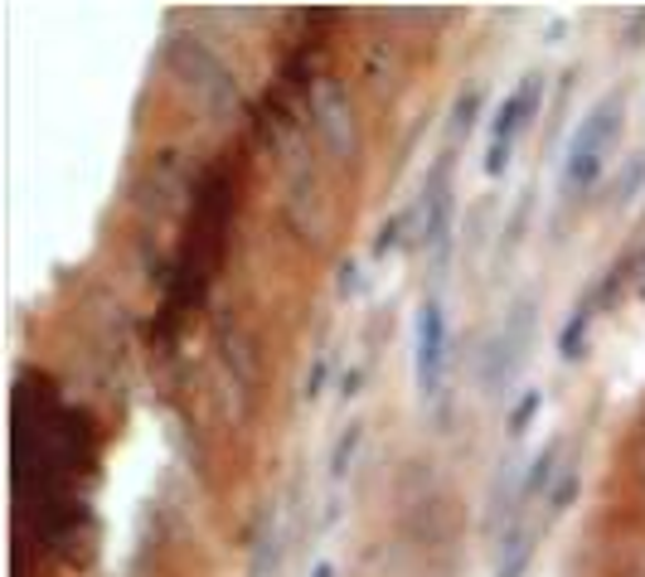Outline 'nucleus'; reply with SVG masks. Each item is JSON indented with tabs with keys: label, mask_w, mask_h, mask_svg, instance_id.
Masks as SVG:
<instances>
[{
	"label": "nucleus",
	"mask_w": 645,
	"mask_h": 577,
	"mask_svg": "<svg viewBox=\"0 0 645 577\" xmlns=\"http://www.w3.org/2000/svg\"><path fill=\"white\" fill-rule=\"evenodd\" d=\"M165 73L209 121H228L243 107L238 73L228 68L224 54H218L214 44H204L200 34H175V40L165 44Z\"/></svg>",
	"instance_id": "2"
},
{
	"label": "nucleus",
	"mask_w": 645,
	"mask_h": 577,
	"mask_svg": "<svg viewBox=\"0 0 645 577\" xmlns=\"http://www.w3.org/2000/svg\"><path fill=\"white\" fill-rule=\"evenodd\" d=\"M529 558H534V534H509L505 548H501V568H495V577H525Z\"/></svg>",
	"instance_id": "11"
},
{
	"label": "nucleus",
	"mask_w": 645,
	"mask_h": 577,
	"mask_svg": "<svg viewBox=\"0 0 645 577\" xmlns=\"http://www.w3.org/2000/svg\"><path fill=\"white\" fill-rule=\"evenodd\" d=\"M641 180H645V151H636V156H626L622 161V170H616V180H612V200L631 204V194L641 190Z\"/></svg>",
	"instance_id": "13"
},
{
	"label": "nucleus",
	"mask_w": 645,
	"mask_h": 577,
	"mask_svg": "<svg viewBox=\"0 0 645 577\" xmlns=\"http://www.w3.org/2000/svg\"><path fill=\"white\" fill-rule=\"evenodd\" d=\"M558 457H563V441H544V451L529 461V471H525V481H519V500H549V490L558 485Z\"/></svg>",
	"instance_id": "8"
},
{
	"label": "nucleus",
	"mask_w": 645,
	"mask_h": 577,
	"mask_svg": "<svg viewBox=\"0 0 645 577\" xmlns=\"http://www.w3.org/2000/svg\"><path fill=\"white\" fill-rule=\"evenodd\" d=\"M636 297H641V301H645V277H641V287H636Z\"/></svg>",
	"instance_id": "23"
},
{
	"label": "nucleus",
	"mask_w": 645,
	"mask_h": 577,
	"mask_svg": "<svg viewBox=\"0 0 645 577\" xmlns=\"http://www.w3.org/2000/svg\"><path fill=\"white\" fill-rule=\"evenodd\" d=\"M311 117H315V131H321L325 151H331L340 165H359V156H364V131H359L355 103H350V93L340 88L335 78H321V83L311 88Z\"/></svg>",
	"instance_id": "5"
},
{
	"label": "nucleus",
	"mask_w": 645,
	"mask_h": 577,
	"mask_svg": "<svg viewBox=\"0 0 645 577\" xmlns=\"http://www.w3.org/2000/svg\"><path fill=\"white\" fill-rule=\"evenodd\" d=\"M578 490H582V476H578V471H563V476H558V485L549 490V500H544V514H549V524H553V520H563L568 500H573Z\"/></svg>",
	"instance_id": "15"
},
{
	"label": "nucleus",
	"mask_w": 645,
	"mask_h": 577,
	"mask_svg": "<svg viewBox=\"0 0 645 577\" xmlns=\"http://www.w3.org/2000/svg\"><path fill=\"white\" fill-rule=\"evenodd\" d=\"M412 224H418L422 253H432V263L442 267L452 257V224H456V190H452V151H442L432 170L422 175V194L412 204Z\"/></svg>",
	"instance_id": "3"
},
{
	"label": "nucleus",
	"mask_w": 645,
	"mask_h": 577,
	"mask_svg": "<svg viewBox=\"0 0 645 577\" xmlns=\"http://www.w3.org/2000/svg\"><path fill=\"white\" fill-rule=\"evenodd\" d=\"M452 370V354H447V311L442 301L428 297L418 306V321H412V374H418V393L437 398Z\"/></svg>",
	"instance_id": "6"
},
{
	"label": "nucleus",
	"mask_w": 645,
	"mask_h": 577,
	"mask_svg": "<svg viewBox=\"0 0 645 577\" xmlns=\"http://www.w3.org/2000/svg\"><path fill=\"white\" fill-rule=\"evenodd\" d=\"M481 103H485V88H481V83H466V93H456V103H452V137L466 141V131L476 127Z\"/></svg>",
	"instance_id": "12"
},
{
	"label": "nucleus",
	"mask_w": 645,
	"mask_h": 577,
	"mask_svg": "<svg viewBox=\"0 0 645 577\" xmlns=\"http://www.w3.org/2000/svg\"><path fill=\"white\" fill-rule=\"evenodd\" d=\"M311 577H335V563H331V558H325V563H315Z\"/></svg>",
	"instance_id": "22"
},
{
	"label": "nucleus",
	"mask_w": 645,
	"mask_h": 577,
	"mask_svg": "<svg viewBox=\"0 0 645 577\" xmlns=\"http://www.w3.org/2000/svg\"><path fill=\"white\" fill-rule=\"evenodd\" d=\"M412 224V209H404V214H394L388 224H379V233H374V257H388L404 248V233Z\"/></svg>",
	"instance_id": "14"
},
{
	"label": "nucleus",
	"mask_w": 645,
	"mask_h": 577,
	"mask_svg": "<svg viewBox=\"0 0 645 577\" xmlns=\"http://www.w3.org/2000/svg\"><path fill=\"white\" fill-rule=\"evenodd\" d=\"M636 481H641V490H645V441L636 447Z\"/></svg>",
	"instance_id": "21"
},
{
	"label": "nucleus",
	"mask_w": 645,
	"mask_h": 577,
	"mask_svg": "<svg viewBox=\"0 0 645 577\" xmlns=\"http://www.w3.org/2000/svg\"><path fill=\"white\" fill-rule=\"evenodd\" d=\"M321 378H325V354L315 360V370H311V378H307V398H315V388H321Z\"/></svg>",
	"instance_id": "19"
},
{
	"label": "nucleus",
	"mask_w": 645,
	"mask_h": 577,
	"mask_svg": "<svg viewBox=\"0 0 645 577\" xmlns=\"http://www.w3.org/2000/svg\"><path fill=\"white\" fill-rule=\"evenodd\" d=\"M544 107V73H525V78L515 83L501 107H495L491 117V146H485V175H501L509 165V156H515V141L529 131V121L539 117Z\"/></svg>",
	"instance_id": "4"
},
{
	"label": "nucleus",
	"mask_w": 645,
	"mask_h": 577,
	"mask_svg": "<svg viewBox=\"0 0 645 577\" xmlns=\"http://www.w3.org/2000/svg\"><path fill=\"white\" fill-rule=\"evenodd\" d=\"M224 370L238 378L243 393L258 384V354H252L248 340H224Z\"/></svg>",
	"instance_id": "9"
},
{
	"label": "nucleus",
	"mask_w": 645,
	"mask_h": 577,
	"mask_svg": "<svg viewBox=\"0 0 645 577\" xmlns=\"http://www.w3.org/2000/svg\"><path fill=\"white\" fill-rule=\"evenodd\" d=\"M359 447H364V423H350V427H345V437H340V441H335V451H331V481H345V476L355 471Z\"/></svg>",
	"instance_id": "10"
},
{
	"label": "nucleus",
	"mask_w": 645,
	"mask_h": 577,
	"mask_svg": "<svg viewBox=\"0 0 645 577\" xmlns=\"http://www.w3.org/2000/svg\"><path fill=\"white\" fill-rule=\"evenodd\" d=\"M626 127V93H602L598 103L582 113V121L568 137L563 165H558V194L563 200H588L592 190L606 180V165H612V151L622 141Z\"/></svg>",
	"instance_id": "1"
},
{
	"label": "nucleus",
	"mask_w": 645,
	"mask_h": 577,
	"mask_svg": "<svg viewBox=\"0 0 645 577\" xmlns=\"http://www.w3.org/2000/svg\"><path fill=\"white\" fill-rule=\"evenodd\" d=\"M529 345H534V297L525 291V297L509 306L505 321H501V335H495L491 360H485V388H491V393H505L509 378L525 370Z\"/></svg>",
	"instance_id": "7"
},
{
	"label": "nucleus",
	"mask_w": 645,
	"mask_h": 577,
	"mask_svg": "<svg viewBox=\"0 0 645 577\" xmlns=\"http://www.w3.org/2000/svg\"><path fill=\"white\" fill-rule=\"evenodd\" d=\"M355 277H359V273H355V263H350V267H340V291H345V297H355V287H359Z\"/></svg>",
	"instance_id": "18"
},
{
	"label": "nucleus",
	"mask_w": 645,
	"mask_h": 577,
	"mask_svg": "<svg viewBox=\"0 0 645 577\" xmlns=\"http://www.w3.org/2000/svg\"><path fill=\"white\" fill-rule=\"evenodd\" d=\"M616 577H645V558H626V563H622V573H616Z\"/></svg>",
	"instance_id": "20"
},
{
	"label": "nucleus",
	"mask_w": 645,
	"mask_h": 577,
	"mask_svg": "<svg viewBox=\"0 0 645 577\" xmlns=\"http://www.w3.org/2000/svg\"><path fill=\"white\" fill-rule=\"evenodd\" d=\"M359 384H364V370L355 364V370H350L345 378H340V398H359Z\"/></svg>",
	"instance_id": "17"
},
{
	"label": "nucleus",
	"mask_w": 645,
	"mask_h": 577,
	"mask_svg": "<svg viewBox=\"0 0 645 577\" xmlns=\"http://www.w3.org/2000/svg\"><path fill=\"white\" fill-rule=\"evenodd\" d=\"M539 408H544V393H539V388H525V398H519L515 408H509V423H505V427H509V437H519V432H525V427H529V417L539 413Z\"/></svg>",
	"instance_id": "16"
}]
</instances>
